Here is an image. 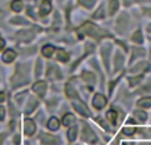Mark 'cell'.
<instances>
[{
	"label": "cell",
	"mask_w": 151,
	"mask_h": 145,
	"mask_svg": "<svg viewBox=\"0 0 151 145\" xmlns=\"http://www.w3.org/2000/svg\"><path fill=\"white\" fill-rule=\"evenodd\" d=\"M80 32H85V33H88L89 36L91 37H97V39H99L101 37V35H105L104 31H101L99 28H97L94 24L91 23H86L82 25V28L80 29Z\"/></svg>",
	"instance_id": "1"
},
{
	"label": "cell",
	"mask_w": 151,
	"mask_h": 145,
	"mask_svg": "<svg viewBox=\"0 0 151 145\" xmlns=\"http://www.w3.org/2000/svg\"><path fill=\"white\" fill-rule=\"evenodd\" d=\"M82 140H83V141H86V143H91V144L97 143V136L94 135V132L88 127V125H85V128H83Z\"/></svg>",
	"instance_id": "2"
},
{
	"label": "cell",
	"mask_w": 151,
	"mask_h": 145,
	"mask_svg": "<svg viewBox=\"0 0 151 145\" xmlns=\"http://www.w3.org/2000/svg\"><path fill=\"white\" fill-rule=\"evenodd\" d=\"M106 104H107L106 97H105L104 95H101V93H97V95L93 97V107H94V108L102 109V108H105V107H106Z\"/></svg>",
	"instance_id": "3"
},
{
	"label": "cell",
	"mask_w": 151,
	"mask_h": 145,
	"mask_svg": "<svg viewBox=\"0 0 151 145\" xmlns=\"http://www.w3.org/2000/svg\"><path fill=\"white\" fill-rule=\"evenodd\" d=\"M40 141L44 145H58L60 144V140H58L57 137L47 135V133H42V135L40 136Z\"/></svg>",
	"instance_id": "4"
},
{
	"label": "cell",
	"mask_w": 151,
	"mask_h": 145,
	"mask_svg": "<svg viewBox=\"0 0 151 145\" xmlns=\"http://www.w3.org/2000/svg\"><path fill=\"white\" fill-rule=\"evenodd\" d=\"M24 132H25L27 136H32L35 132H36V125L32 120L25 119L24 120Z\"/></svg>",
	"instance_id": "5"
},
{
	"label": "cell",
	"mask_w": 151,
	"mask_h": 145,
	"mask_svg": "<svg viewBox=\"0 0 151 145\" xmlns=\"http://www.w3.org/2000/svg\"><path fill=\"white\" fill-rule=\"evenodd\" d=\"M73 107L76 109H77V112L78 113H81L82 116H85V117H88V116H90V112H89V109L86 108L85 105H83L81 101H77V100H74L73 101Z\"/></svg>",
	"instance_id": "6"
},
{
	"label": "cell",
	"mask_w": 151,
	"mask_h": 145,
	"mask_svg": "<svg viewBox=\"0 0 151 145\" xmlns=\"http://www.w3.org/2000/svg\"><path fill=\"white\" fill-rule=\"evenodd\" d=\"M33 91L37 93L39 96H44L47 92V83L45 81H37L33 85Z\"/></svg>",
	"instance_id": "7"
},
{
	"label": "cell",
	"mask_w": 151,
	"mask_h": 145,
	"mask_svg": "<svg viewBox=\"0 0 151 145\" xmlns=\"http://www.w3.org/2000/svg\"><path fill=\"white\" fill-rule=\"evenodd\" d=\"M52 11V4H50L49 0H42L41 5H40V15L41 16H45Z\"/></svg>",
	"instance_id": "8"
},
{
	"label": "cell",
	"mask_w": 151,
	"mask_h": 145,
	"mask_svg": "<svg viewBox=\"0 0 151 145\" xmlns=\"http://www.w3.org/2000/svg\"><path fill=\"white\" fill-rule=\"evenodd\" d=\"M15 57H16V52L12 51V49H7L1 56V59H3L4 63H12V61L15 60Z\"/></svg>",
	"instance_id": "9"
},
{
	"label": "cell",
	"mask_w": 151,
	"mask_h": 145,
	"mask_svg": "<svg viewBox=\"0 0 151 145\" xmlns=\"http://www.w3.org/2000/svg\"><path fill=\"white\" fill-rule=\"evenodd\" d=\"M33 37V32L32 31H20L17 33V39L20 41H29Z\"/></svg>",
	"instance_id": "10"
},
{
	"label": "cell",
	"mask_w": 151,
	"mask_h": 145,
	"mask_svg": "<svg viewBox=\"0 0 151 145\" xmlns=\"http://www.w3.org/2000/svg\"><path fill=\"white\" fill-rule=\"evenodd\" d=\"M37 105H39V101H37L36 99L31 97L28 101V105H27V108H25V113H32V112L36 109Z\"/></svg>",
	"instance_id": "11"
},
{
	"label": "cell",
	"mask_w": 151,
	"mask_h": 145,
	"mask_svg": "<svg viewBox=\"0 0 151 145\" xmlns=\"http://www.w3.org/2000/svg\"><path fill=\"white\" fill-rule=\"evenodd\" d=\"M74 121H76V119L72 113H66L65 116L63 117V125H65V127H70V125H73Z\"/></svg>",
	"instance_id": "12"
},
{
	"label": "cell",
	"mask_w": 151,
	"mask_h": 145,
	"mask_svg": "<svg viewBox=\"0 0 151 145\" xmlns=\"http://www.w3.org/2000/svg\"><path fill=\"white\" fill-rule=\"evenodd\" d=\"M48 128H49L50 130H57L58 128H60V121H58L56 117H52V119H49V121H48Z\"/></svg>",
	"instance_id": "13"
},
{
	"label": "cell",
	"mask_w": 151,
	"mask_h": 145,
	"mask_svg": "<svg viewBox=\"0 0 151 145\" xmlns=\"http://www.w3.org/2000/svg\"><path fill=\"white\" fill-rule=\"evenodd\" d=\"M118 7H119L118 0H110V3H109V15H114V13L117 12Z\"/></svg>",
	"instance_id": "14"
},
{
	"label": "cell",
	"mask_w": 151,
	"mask_h": 145,
	"mask_svg": "<svg viewBox=\"0 0 151 145\" xmlns=\"http://www.w3.org/2000/svg\"><path fill=\"white\" fill-rule=\"evenodd\" d=\"M11 8H12V11H15V12H20V11L23 9V1H21V0H13V1L11 3Z\"/></svg>",
	"instance_id": "15"
},
{
	"label": "cell",
	"mask_w": 151,
	"mask_h": 145,
	"mask_svg": "<svg viewBox=\"0 0 151 145\" xmlns=\"http://www.w3.org/2000/svg\"><path fill=\"white\" fill-rule=\"evenodd\" d=\"M41 52L45 57H50V56L53 55V52H55V47H53V45H45Z\"/></svg>",
	"instance_id": "16"
},
{
	"label": "cell",
	"mask_w": 151,
	"mask_h": 145,
	"mask_svg": "<svg viewBox=\"0 0 151 145\" xmlns=\"http://www.w3.org/2000/svg\"><path fill=\"white\" fill-rule=\"evenodd\" d=\"M57 59L60 61H63V63H66V61L69 60V55L64 49H58L57 51Z\"/></svg>",
	"instance_id": "17"
},
{
	"label": "cell",
	"mask_w": 151,
	"mask_h": 145,
	"mask_svg": "<svg viewBox=\"0 0 151 145\" xmlns=\"http://www.w3.org/2000/svg\"><path fill=\"white\" fill-rule=\"evenodd\" d=\"M138 105L142 108H151V97H143L138 101Z\"/></svg>",
	"instance_id": "18"
},
{
	"label": "cell",
	"mask_w": 151,
	"mask_h": 145,
	"mask_svg": "<svg viewBox=\"0 0 151 145\" xmlns=\"http://www.w3.org/2000/svg\"><path fill=\"white\" fill-rule=\"evenodd\" d=\"M77 133H78V129L76 127L70 128V129L68 130V140L70 141V143H73V141L76 140V137H77Z\"/></svg>",
	"instance_id": "19"
},
{
	"label": "cell",
	"mask_w": 151,
	"mask_h": 145,
	"mask_svg": "<svg viewBox=\"0 0 151 145\" xmlns=\"http://www.w3.org/2000/svg\"><path fill=\"white\" fill-rule=\"evenodd\" d=\"M65 92H66V96L68 97H70V99H73V97H77V92L74 91V88H72V85H66L65 87Z\"/></svg>",
	"instance_id": "20"
},
{
	"label": "cell",
	"mask_w": 151,
	"mask_h": 145,
	"mask_svg": "<svg viewBox=\"0 0 151 145\" xmlns=\"http://www.w3.org/2000/svg\"><path fill=\"white\" fill-rule=\"evenodd\" d=\"M134 116H135L141 123L146 121V119H147V115L143 111H135V112H134Z\"/></svg>",
	"instance_id": "21"
},
{
	"label": "cell",
	"mask_w": 151,
	"mask_h": 145,
	"mask_svg": "<svg viewBox=\"0 0 151 145\" xmlns=\"http://www.w3.org/2000/svg\"><path fill=\"white\" fill-rule=\"evenodd\" d=\"M106 117H107V120H109L110 123L114 124V123L117 121V112L115 111H109L107 112V115H106Z\"/></svg>",
	"instance_id": "22"
},
{
	"label": "cell",
	"mask_w": 151,
	"mask_h": 145,
	"mask_svg": "<svg viewBox=\"0 0 151 145\" xmlns=\"http://www.w3.org/2000/svg\"><path fill=\"white\" fill-rule=\"evenodd\" d=\"M131 40H133V41H135V43H142V40H143V37H142V31H137L133 35Z\"/></svg>",
	"instance_id": "23"
},
{
	"label": "cell",
	"mask_w": 151,
	"mask_h": 145,
	"mask_svg": "<svg viewBox=\"0 0 151 145\" xmlns=\"http://www.w3.org/2000/svg\"><path fill=\"white\" fill-rule=\"evenodd\" d=\"M82 77H83V80L85 81H90V83H93L94 81V75L93 73H89V72H83L82 73Z\"/></svg>",
	"instance_id": "24"
},
{
	"label": "cell",
	"mask_w": 151,
	"mask_h": 145,
	"mask_svg": "<svg viewBox=\"0 0 151 145\" xmlns=\"http://www.w3.org/2000/svg\"><path fill=\"white\" fill-rule=\"evenodd\" d=\"M80 3L82 5H85L86 8H90V7H93V4L96 3V0H80Z\"/></svg>",
	"instance_id": "25"
},
{
	"label": "cell",
	"mask_w": 151,
	"mask_h": 145,
	"mask_svg": "<svg viewBox=\"0 0 151 145\" xmlns=\"http://www.w3.org/2000/svg\"><path fill=\"white\" fill-rule=\"evenodd\" d=\"M94 17H96V19H101V17H104V7H101L96 13H94Z\"/></svg>",
	"instance_id": "26"
},
{
	"label": "cell",
	"mask_w": 151,
	"mask_h": 145,
	"mask_svg": "<svg viewBox=\"0 0 151 145\" xmlns=\"http://www.w3.org/2000/svg\"><path fill=\"white\" fill-rule=\"evenodd\" d=\"M41 68H42V63L41 60L37 61V69H36V76L40 77V75H41Z\"/></svg>",
	"instance_id": "27"
},
{
	"label": "cell",
	"mask_w": 151,
	"mask_h": 145,
	"mask_svg": "<svg viewBox=\"0 0 151 145\" xmlns=\"http://www.w3.org/2000/svg\"><path fill=\"white\" fill-rule=\"evenodd\" d=\"M123 133H125V135H127V136H131L134 133V129H133V128H123Z\"/></svg>",
	"instance_id": "28"
},
{
	"label": "cell",
	"mask_w": 151,
	"mask_h": 145,
	"mask_svg": "<svg viewBox=\"0 0 151 145\" xmlns=\"http://www.w3.org/2000/svg\"><path fill=\"white\" fill-rule=\"evenodd\" d=\"M12 23H23V24H27V20L25 19H21V17H16L12 20Z\"/></svg>",
	"instance_id": "29"
},
{
	"label": "cell",
	"mask_w": 151,
	"mask_h": 145,
	"mask_svg": "<svg viewBox=\"0 0 151 145\" xmlns=\"http://www.w3.org/2000/svg\"><path fill=\"white\" fill-rule=\"evenodd\" d=\"M142 79V76H138V77H134V80H130V85H135L137 83H139Z\"/></svg>",
	"instance_id": "30"
},
{
	"label": "cell",
	"mask_w": 151,
	"mask_h": 145,
	"mask_svg": "<svg viewBox=\"0 0 151 145\" xmlns=\"http://www.w3.org/2000/svg\"><path fill=\"white\" fill-rule=\"evenodd\" d=\"M4 116H5V109L3 107H0V120H4Z\"/></svg>",
	"instance_id": "31"
},
{
	"label": "cell",
	"mask_w": 151,
	"mask_h": 145,
	"mask_svg": "<svg viewBox=\"0 0 151 145\" xmlns=\"http://www.w3.org/2000/svg\"><path fill=\"white\" fill-rule=\"evenodd\" d=\"M123 1H125L126 5H129V4H131V3H134V1H142V0H123Z\"/></svg>",
	"instance_id": "32"
},
{
	"label": "cell",
	"mask_w": 151,
	"mask_h": 145,
	"mask_svg": "<svg viewBox=\"0 0 151 145\" xmlns=\"http://www.w3.org/2000/svg\"><path fill=\"white\" fill-rule=\"evenodd\" d=\"M4 45H5V43H4V40L1 39V37H0V51L3 49V48H4Z\"/></svg>",
	"instance_id": "33"
},
{
	"label": "cell",
	"mask_w": 151,
	"mask_h": 145,
	"mask_svg": "<svg viewBox=\"0 0 151 145\" xmlns=\"http://www.w3.org/2000/svg\"><path fill=\"white\" fill-rule=\"evenodd\" d=\"M13 141H15V144H20V136H15Z\"/></svg>",
	"instance_id": "34"
},
{
	"label": "cell",
	"mask_w": 151,
	"mask_h": 145,
	"mask_svg": "<svg viewBox=\"0 0 151 145\" xmlns=\"http://www.w3.org/2000/svg\"><path fill=\"white\" fill-rule=\"evenodd\" d=\"M5 100V95H4V92H0V103L1 101H4Z\"/></svg>",
	"instance_id": "35"
},
{
	"label": "cell",
	"mask_w": 151,
	"mask_h": 145,
	"mask_svg": "<svg viewBox=\"0 0 151 145\" xmlns=\"http://www.w3.org/2000/svg\"><path fill=\"white\" fill-rule=\"evenodd\" d=\"M3 140H4V136H0V145L3 144Z\"/></svg>",
	"instance_id": "36"
}]
</instances>
